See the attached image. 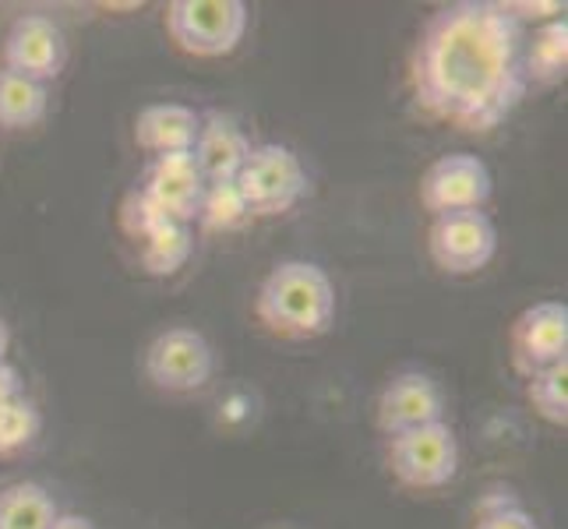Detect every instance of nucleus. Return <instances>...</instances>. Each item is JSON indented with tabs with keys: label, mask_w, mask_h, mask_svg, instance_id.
<instances>
[{
	"label": "nucleus",
	"mask_w": 568,
	"mask_h": 529,
	"mask_svg": "<svg viewBox=\"0 0 568 529\" xmlns=\"http://www.w3.org/2000/svg\"><path fill=\"white\" fill-rule=\"evenodd\" d=\"M523 26L505 4L456 0L427 18L409 53V95L427 121L491 134L526 100Z\"/></svg>",
	"instance_id": "f257e3e1"
},
{
	"label": "nucleus",
	"mask_w": 568,
	"mask_h": 529,
	"mask_svg": "<svg viewBox=\"0 0 568 529\" xmlns=\"http://www.w3.org/2000/svg\"><path fill=\"white\" fill-rule=\"evenodd\" d=\"M254 315L272 336L318 339L336 322V286L315 262H280L258 286Z\"/></svg>",
	"instance_id": "f03ea898"
},
{
	"label": "nucleus",
	"mask_w": 568,
	"mask_h": 529,
	"mask_svg": "<svg viewBox=\"0 0 568 529\" xmlns=\"http://www.w3.org/2000/svg\"><path fill=\"white\" fill-rule=\"evenodd\" d=\"M244 0H173L166 8V35L187 57H226L247 35Z\"/></svg>",
	"instance_id": "7ed1b4c3"
},
{
	"label": "nucleus",
	"mask_w": 568,
	"mask_h": 529,
	"mask_svg": "<svg viewBox=\"0 0 568 529\" xmlns=\"http://www.w3.org/2000/svg\"><path fill=\"white\" fill-rule=\"evenodd\" d=\"M388 469L403 487L438 491L459 474V438L445 420L388 438Z\"/></svg>",
	"instance_id": "20e7f679"
},
{
	"label": "nucleus",
	"mask_w": 568,
	"mask_h": 529,
	"mask_svg": "<svg viewBox=\"0 0 568 529\" xmlns=\"http://www.w3.org/2000/svg\"><path fill=\"white\" fill-rule=\"evenodd\" d=\"M237 187L244 194L251 215L268 220V215L290 212L304 199L307 194V170L293 149L265 142V145L251 149L247 163L237 173Z\"/></svg>",
	"instance_id": "39448f33"
},
{
	"label": "nucleus",
	"mask_w": 568,
	"mask_h": 529,
	"mask_svg": "<svg viewBox=\"0 0 568 529\" xmlns=\"http://www.w3.org/2000/svg\"><path fill=\"white\" fill-rule=\"evenodd\" d=\"M427 251L448 276H474L498 251V230L484 208L435 215L427 230Z\"/></svg>",
	"instance_id": "423d86ee"
},
{
	"label": "nucleus",
	"mask_w": 568,
	"mask_h": 529,
	"mask_svg": "<svg viewBox=\"0 0 568 529\" xmlns=\"http://www.w3.org/2000/svg\"><path fill=\"white\" fill-rule=\"evenodd\" d=\"M212 367L215 357L209 339L184 325L160 332L145 349V378L160 391H173V396L209 385Z\"/></svg>",
	"instance_id": "0eeeda50"
},
{
	"label": "nucleus",
	"mask_w": 568,
	"mask_h": 529,
	"mask_svg": "<svg viewBox=\"0 0 568 529\" xmlns=\"http://www.w3.org/2000/svg\"><path fill=\"white\" fill-rule=\"evenodd\" d=\"M495 191V176L474 152H448L420 176V205L430 215L484 208Z\"/></svg>",
	"instance_id": "6e6552de"
},
{
	"label": "nucleus",
	"mask_w": 568,
	"mask_h": 529,
	"mask_svg": "<svg viewBox=\"0 0 568 529\" xmlns=\"http://www.w3.org/2000/svg\"><path fill=\"white\" fill-rule=\"evenodd\" d=\"M4 71L22 74L29 82L50 85L68 64V39L64 29L50 14H22L14 18L4 47H0Z\"/></svg>",
	"instance_id": "1a4fd4ad"
},
{
	"label": "nucleus",
	"mask_w": 568,
	"mask_h": 529,
	"mask_svg": "<svg viewBox=\"0 0 568 529\" xmlns=\"http://www.w3.org/2000/svg\"><path fill=\"white\" fill-rule=\"evenodd\" d=\"M508 353L523 378L568 360V307L561 301L530 304L508 328Z\"/></svg>",
	"instance_id": "9d476101"
},
{
	"label": "nucleus",
	"mask_w": 568,
	"mask_h": 529,
	"mask_svg": "<svg viewBox=\"0 0 568 529\" xmlns=\"http://www.w3.org/2000/svg\"><path fill=\"white\" fill-rule=\"evenodd\" d=\"M145 199L160 208L173 223H194L199 220L205 176L194 163L191 152H173V155H152L149 166L142 170V181L134 184Z\"/></svg>",
	"instance_id": "9b49d317"
},
{
	"label": "nucleus",
	"mask_w": 568,
	"mask_h": 529,
	"mask_svg": "<svg viewBox=\"0 0 568 529\" xmlns=\"http://www.w3.org/2000/svg\"><path fill=\"white\" fill-rule=\"evenodd\" d=\"M375 420L385 438L403 435V430L427 427L445 420V391L442 385L424 375V370H399L392 375L378 396Z\"/></svg>",
	"instance_id": "f8f14e48"
},
{
	"label": "nucleus",
	"mask_w": 568,
	"mask_h": 529,
	"mask_svg": "<svg viewBox=\"0 0 568 529\" xmlns=\"http://www.w3.org/2000/svg\"><path fill=\"white\" fill-rule=\"evenodd\" d=\"M251 149L254 145L247 139V131L233 113H223V110L202 113V128H199V139H194L191 155H194V163H199L205 184L209 181H237V173L247 163Z\"/></svg>",
	"instance_id": "ddd939ff"
},
{
	"label": "nucleus",
	"mask_w": 568,
	"mask_h": 529,
	"mask_svg": "<svg viewBox=\"0 0 568 529\" xmlns=\"http://www.w3.org/2000/svg\"><path fill=\"white\" fill-rule=\"evenodd\" d=\"M202 113L184 103H149L134 116V142L149 155L191 152L199 139Z\"/></svg>",
	"instance_id": "4468645a"
},
{
	"label": "nucleus",
	"mask_w": 568,
	"mask_h": 529,
	"mask_svg": "<svg viewBox=\"0 0 568 529\" xmlns=\"http://www.w3.org/2000/svg\"><path fill=\"white\" fill-rule=\"evenodd\" d=\"M526 85H558L568 74V22L565 14L544 22L530 39H523Z\"/></svg>",
	"instance_id": "2eb2a0df"
},
{
	"label": "nucleus",
	"mask_w": 568,
	"mask_h": 529,
	"mask_svg": "<svg viewBox=\"0 0 568 529\" xmlns=\"http://www.w3.org/2000/svg\"><path fill=\"white\" fill-rule=\"evenodd\" d=\"M57 516V501L43 484L18 480L0 491V529H50Z\"/></svg>",
	"instance_id": "dca6fc26"
},
{
	"label": "nucleus",
	"mask_w": 568,
	"mask_h": 529,
	"mask_svg": "<svg viewBox=\"0 0 568 529\" xmlns=\"http://www.w3.org/2000/svg\"><path fill=\"white\" fill-rule=\"evenodd\" d=\"M47 106H50L47 85L29 82V78L0 68V128L4 131L36 128L47 116Z\"/></svg>",
	"instance_id": "f3484780"
},
{
	"label": "nucleus",
	"mask_w": 568,
	"mask_h": 529,
	"mask_svg": "<svg viewBox=\"0 0 568 529\" xmlns=\"http://www.w3.org/2000/svg\"><path fill=\"white\" fill-rule=\"evenodd\" d=\"M194 251V237L187 223H163L142 241V268L155 279L178 276Z\"/></svg>",
	"instance_id": "a211bd4d"
},
{
	"label": "nucleus",
	"mask_w": 568,
	"mask_h": 529,
	"mask_svg": "<svg viewBox=\"0 0 568 529\" xmlns=\"http://www.w3.org/2000/svg\"><path fill=\"white\" fill-rule=\"evenodd\" d=\"M251 220V208L244 202V194L237 181H209L202 191V205H199V223L212 233H230L241 230Z\"/></svg>",
	"instance_id": "6ab92c4d"
},
{
	"label": "nucleus",
	"mask_w": 568,
	"mask_h": 529,
	"mask_svg": "<svg viewBox=\"0 0 568 529\" xmlns=\"http://www.w3.org/2000/svg\"><path fill=\"white\" fill-rule=\"evenodd\" d=\"M526 399H530L534 414L555 427L568 424V360H558L540 375L526 378Z\"/></svg>",
	"instance_id": "aec40b11"
},
{
	"label": "nucleus",
	"mask_w": 568,
	"mask_h": 529,
	"mask_svg": "<svg viewBox=\"0 0 568 529\" xmlns=\"http://www.w3.org/2000/svg\"><path fill=\"white\" fill-rule=\"evenodd\" d=\"M39 427H43V417L26 396L0 403V456H11L18 448L32 445Z\"/></svg>",
	"instance_id": "412c9836"
},
{
	"label": "nucleus",
	"mask_w": 568,
	"mask_h": 529,
	"mask_svg": "<svg viewBox=\"0 0 568 529\" xmlns=\"http://www.w3.org/2000/svg\"><path fill=\"white\" fill-rule=\"evenodd\" d=\"M474 529H540L537 519L513 498V491H505V498H484L480 516Z\"/></svg>",
	"instance_id": "4be33fe9"
},
{
	"label": "nucleus",
	"mask_w": 568,
	"mask_h": 529,
	"mask_svg": "<svg viewBox=\"0 0 568 529\" xmlns=\"http://www.w3.org/2000/svg\"><path fill=\"white\" fill-rule=\"evenodd\" d=\"M163 223H173V220H166V215L155 208L145 194L139 191V187H131L128 191V199H124V205H121V226H124V233L131 241H145L152 230H160Z\"/></svg>",
	"instance_id": "5701e85b"
},
{
	"label": "nucleus",
	"mask_w": 568,
	"mask_h": 529,
	"mask_svg": "<svg viewBox=\"0 0 568 529\" xmlns=\"http://www.w3.org/2000/svg\"><path fill=\"white\" fill-rule=\"evenodd\" d=\"M22 396H26V382H22V375H18V367L0 360V403L22 399Z\"/></svg>",
	"instance_id": "b1692460"
},
{
	"label": "nucleus",
	"mask_w": 568,
	"mask_h": 529,
	"mask_svg": "<svg viewBox=\"0 0 568 529\" xmlns=\"http://www.w3.org/2000/svg\"><path fill=\"white\" fill-rule=\"evenodd\" d=\"M505 11L516 18V22H530V18H547V14H561V4H505Z\"/></svg>",
	"instance_id": "393cba45"
},
{
	"label": "nucleus",
	"mask_w": 568,
	"mask_h": 529,
	"mask_svg": "<svg viewBox=\"0 0 568 529\" xmlns=\"http://www.w3.org/2000/svg\"><path fill=\"white\" fill-rule=\"evenodd\" d=\"M50 529H95V522L85 516H57V522Z\"/></svg>",
	"instance_id": "a878e982"
},
{
	"label": "nucleus",
	"mask_w": 568,
	"mask_h": 529,
	"mask_svg": "<svg viewBox=\"0 0 568 529\" xmlns=\"http://www.w3.org/2000/svg\"><path fill=\"white\" fill-rule=\"evenodd\" d=\"M8 346H11V328L0 318V360H8Z\"/></svg>",
	"instance_id": "bb28decb"
}]
</instances>
